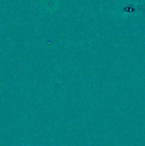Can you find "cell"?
I'll use <instances>...</instances> for the list:
<instances>
[{
  "instance_id": "cell-1",
  "label": "cell",
  "mask_w": 145,
  "mask_h": 146,
  "mask_svg": "<svg viewBox=\"0 0 145 146\" xmlns=\"http://www.w3.org/2000/svg\"><path fill=\"white\" fill-rule=\"evenodd\" d=\"M42 4L44 8L49 12H53L59 7L58 0H42Z\"/></svg>"
}]
</instances>
